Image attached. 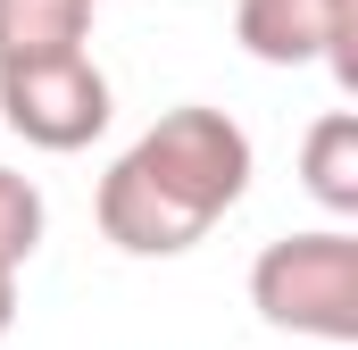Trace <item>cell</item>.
Returning a JSON list of instances; mask_svg holds the SVG:
<instances>
[{
	"label": "cell",
	"instance_id": "cell-1",
	"mask_svg": "<svg viewBox=\"0 0 358 350\" xmlns=\"http://www.w3.org/2000/svg\"><path fill=\"white\" fill-rule=\"evenodd\" d=\"M250 192V134L225 108H167L142 142H125V159L100 175V234L125 259H176L192 242L217 234V217H234Z\"/></svg>",
	"mask_w": 358,
	"mask_h": 350
},
{
	"label": "cell",
	"instance_id": "cell-2",
	"mask_svg": "<svg viewBox=\"0 0 358 350\" xmlns=\"http://www.w3.org/2000/svg\"><path fill=\"white\" fill-rule=\"evenodd\" d=\"M250 309L275 334H308V342H358V234L317 225V234H283L250 259Z\"/></svg>",
	"mask_w": 358,
	"mask_h": 350
},
{
	"label": "cell",
	"instance_id": "cell-3",
	"mask_svg": "<svg viewBox=\"0 0 358 350\" xmlns=\"http://www.w3.org/2000/svg\"><path fill=\"white\" fill-rule=\"evenodd\" d=\"M0 117L34 150H84L108 134V76L92 67V50L17 59V67H0Z\"/></svg>",
	"mask_w": 358,
	"mask_h": 350
},
{
	"label": "cell",
	"instance_id": "cell-4",
	"mask_svg": "<svg viewBox=\"0 0 358 350\" xmlns=\"http://www.w3.org/2000/svg\"><path fill=\"white\" fill-rule=\"evenodd\" d=\"M234 34H242V50L250 59H267V67H308V59H325L342 84H358V0H242L234 8Z\"/></svg>",
	"mask_w": 358,
	"mask_h": 350
},
{
	"label": "cell",
	"instance_id": "cell-5",
	"mask_svg": "<svg viewBox=\"0 0 358 350\" xmlns=\"http://www.w3.org/2000/svg\"><path fill=\"white\" fill-rule=\"evenodd\" d=\"M84 34H92V0H0V67L84 50Z\"/></svg>",
	"mask_w": 358,
	"mask_h": 350
},
{
	"label": "cell",
	"instance_id": "cell-6",
	"mask_svg": "<svg viewBox=\"0 0 358 350\" xmlns=\"http://www.w3.org/2000/svg\"><path fill=\"white\" fill-rule=\"evenodd\" d=\"M300 183L334 209V217H358V117L350 108H325L300 142Z\"/></svg>",
	"mask_w": 358,
	"mask_h": 350
},
{
	"label": "cell",
	"instance_id": "cell-7",
	"mask_svg": "<svg viewBox=\"0 0 358 350\" xmlns=\"http://www.w3.org/2000/svg\"><path fill=\"white\" fill-rule=\"evenodd\" d=\"M42 251V192L17 167H0V267H25Z\"/></svg>",
	"mask_w": 358,
	"mask_h": 350
},
{
	"label": "cell",
	"instance_id": "cell-8",
	"mask_svg": "<svg viewBox=\"0 0 358 350\" xmlns=\"http://www.w3.org/2000/svg\"><path fill=\"white\" fill-rule=\"evenodd\" d=\"M17 326V267H0V334Z\"/></svg>",
	"mask_w": 358,
	"mask_h": 350
},
{
	"label": "cell",
	"instance_id": "cell-9",
	"mask_svg": "<svg viewBox=\"0 0 358 350\" xmlns=\"http://www.w3.org/2000/svg\"><path fill=\"white\" fill-rule=\"evenodd\" d=\"M92 8H100V0H92Z\"/></svg>",
	"mask_w": 358,
	"mask_h": 350
}]
</instances>
